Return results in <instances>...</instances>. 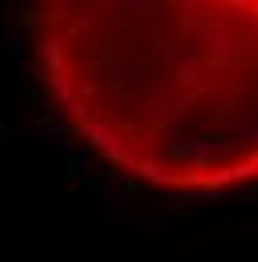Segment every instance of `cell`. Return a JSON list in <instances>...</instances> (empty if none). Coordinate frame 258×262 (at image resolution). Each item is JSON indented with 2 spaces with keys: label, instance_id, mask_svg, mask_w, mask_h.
<instances>
[{
  "label": "cell",
  "instance_id": "1",
  "mask_svg": "<svg viewBox=\"0 0 258 262\" xmlns=\"http://www.w3.org/2000/svg\"><path fill=\"white\" fill-rule=\"evenodd\" d=\"M40 81L97 158L169 194L258 182V0H29Z\"/></svg>",
  "mask_w": 258,
  "mask_h": 262
}]
</instances>
